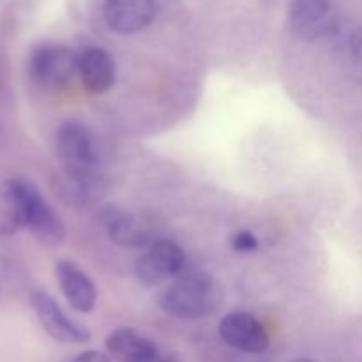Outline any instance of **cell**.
I'll list each match as a JSON object with an SVG mask.
<instances>
[{
  "label": "cell",
  "mask_w": 362,
  "mask_h": 362,
  "mask_svg": "<svg viewBox=\"0 0 362 362\" xmlns=\"http://www.w3.org/2000/svg\"><path fill=\"white\" fill-rule=\"evenodd\" d=\"M73 362H112L106 354L98 352V350H87L73 359Z\"/></svg>",
  "instance_id": "obj_16"
},
{
  "label": "cell",
  "mask_w": 362,
  "mask_h": 362,
  "mask_svg": "<svg viewBox=\"0 0 362 362\" xmlns=\"http://www.w3.org/2000/svg\"><path fill=\"white\" fill-rule=\"evenodd\" d=\"M57 156L78 197H90L101 182V152L90 131L66 122L57 133Z\"/></svg>",
  "instance_id": "obj_1"
},
{
  "label": "cell",
  "mask_w": 362,
  "mask_h": 362,
  "mask_svg": "<svg viewBox=\"0 0 362 362\" xmlns=\"http://www.w3.org/2000/svg\"><path fill=\"white\" fill-rule=\"evenodd\" d=\"M78 76L90 94L108 92L115 83V60L112 53L99 46H85L78 52Z\"/></svg>",
  "instance_id": "obj_10"
},
{
  "label": "cell",
  "mask_w": 362,
  "mask_h": 362,
  "mask_svg": "<svg viewBox=\"0 0 362 362\" xmlns=\"http://www.w3.org/2000/svg\"><path fill=\"white\" fill-rule=\"evenodd\" d=\"M110 356L119 362H154L159 350L151 338L131 327L113 331L105 341Z\"/></svg>",
  "instance_id": "obj_13"
},
{
  "label": "cell",
  "mask_w": 362,
  "mask_h": 362,
  "mask_svg": "<svg viewBox=\"0 0 362 362\" xmlns=\"http://www.w3.org/2000/svg\"><path fill=\"white\" fill-rule=\"evenodd\" d=\"M232 247L237 253H255L258 250V239L255 233L247 232V230H243V232H237L235 235L232 237Z\"/></svg>",
  "instance_id": "obj_15"
},
{
  "label": "cell",
  "mask_w": 362,
  "mask_h": 362,
  "mask_svg": "<svg viewBox=\"0 0 362 362\" xmlns=\"http://www.w3.org/2000/svg\"><path fill=\"white\" fill-rule=\"evenodd\" d=\"M28 73L45 88L66 87L78 74V53L62 45H42L32 52Z\"/></svg>",
  "instance_id": "obj_4"
},
{
  "label": "cell",
  "mask_w": 362,
  "mask_h": 362,
  "mask_svg": "<svg viewBox=\"0 0 362 362\" xmlns=\"http://www.w3.org/2000/svg\"><path fill=\"white\" fill-rule=\"evenodd\" d=\"M13 184L18 189L21 205H23L25 226L41 243L48 244V246H57L62 243L64 235H66L62 219L57 214L55 209L45 200V197L39 193L37 187L23 179H13Z\"/></svg>",
  "instance_id": "obj_3"
},
{
  "label": "cell",
  "mask_w": 362,
  "mask_h": 362,
  "mask_svg": "<svg viewBox=\"0 0 362 362\" xmlns=\"http://www.w3.org/2000/svg\"><path fill=\"white\" fill-rule=\"evenodd\" d=\"M223 288L207 272H191L163 290L159 306L170 317L198 320L214 315L223 304Z\"/></svg>",
  "instance_id": "obj_2"
},
{
  "label": "cell",
  "mask_w": 362,
  "mask_h": 362,
  "mask_svg": "<svg viewBox=\"0 0 362 362\" xmlns=\"http://www.w3.org/2000/svg\"><path fill=\"white\" fill-rule=\"evenodd\" d=\"M23 205L13 180L0 184V237H7L23 228Z\"/></svg>",
  "instance_id": "obj_14"
},
{
  "label": "cell",
  "mask_w": 362,
  "mask_h": 362,
  "mask_svg": "<svg viewBox=\"0 0 362 362\" xmlns=\"http://www.w3.org/2000/svg\"><path fill=\"white\" fill-rule=\"evenodd\" d=\"M101 223L110 239L122 247H145L152 243L148 226L119 207H106L101 212Z\"/></svg>",
  "instance_id": "obj_12"
},
{
  "label": "cell",
  "mask_w": 362,
  "mask_h": 362,
  "mask_svg": "<svg viewBox=\"0 0 362 362\" xmlns=\"http://www.w3.org/2000/svg\"><path fill=\"white\" fill-rule=\"evenodd\" d=\"M290 362H317V361L308 359V357H300V359H293V361H290Z\"/></svg>",
  "instance_id": "obj_17"
},
{
  "label": "cell",
  "mask_w": 362,
  "mask_h": 362,
  "mask_svg": "<svg viewBox=\"0 0 362 362\" xmlns=\"http://www.w3.org/2000/svg\"><path fill=\"white\" fill-rule=\"evenodd\" d=\"M55 274L69 306L80 313H90L98 303V290L87 272L81 271L74 262L60 260L55 267Z\"/></svg>",
  "instance_id": "obj_11"
},
{
  "label": "cell",
  "mask_w": 362,
  "mask_h": 362,
  "mask_svg": "<svg viewBox=\"0 0 362 362\" xmlns=\"http://www.w3.org/2000/svg\"><path fill=\"white\" fill-rule=\"evenodd\" d=\"M219 336L232 349L244 354H264L271 345L265 325L257 317L235 311L219 322Z\"/></svg>",
  "instance_id": "obj_7"
},
{
  "label": "cell",
  "mask_w": 362,
  "mask_h": 362,
  "mask_svg": "<svg viewBox=\"0 0 362 362\" xmlns=\"http://www.w3.org/2000/svg\"><path fill=\"white\" fill-rule=\"evenodd\" d=\"M154 362H173V361H170V359H161V357H159V359H156Z\"/></svg>",
  "instance_id": "obj_18"
},
{
  "label": "cell",
  "mask_w": 362,
  "mask_h": 362,
  "mask_svg": "<svg viewBox=\"0 0 362 362\" xmlns=\"http://www.w3.org/2000/svg\"><path fill=\"white\" fill-rule=\"evenodd\" d=\"M290 25L299 37H327L338 30L331 0H292L288 7Z\"/></svg>",
  "instance_id": "obj_6"
},
{
  "label": "cell",
  "mask_w": 362,
  "mask_h": 362,
  "mask_svg": "<svg viewBox=\"0 0 362 362\" xmlns=\"http://www.w3.org/2000/svg\"><path fill=\"white\" fill-rule=\"evenodd\" d=\"M184 264H186V255L179 244L168 239L152 240L145 253L136 260L134 274L140 283L154 286L179 274Z\"/></svg>",
  "instance_id": "obj_5"
},
{
  "label": "cell",
  "mask_w": 362,
  "mask_h": 362,
  "mask_svg": "<svg viewBox=\"0 0 362 362\" xmlns=\"http://www.w3.org/2000/svg\"><path fill=\"white\" fill-rule=\"evenodd\" d=\"M30 299L39 322L53 339L60 343H73V345L87 343L90 339V331L85 325L67 317L52 296L42 290H35L32 292Z\"/></svg>",
  "instance_id": "obj_8"
},
{
  "label": "cell",
  "mask_w": 362,
  "mask_h": 362,
  "mask_svg": "<svg viewBox=\"0 0 362 362\" xmlns=\"http://www.w3.org/2000/svg\"><path fill=\"white\" fill-rule=\"evenodd\" d=\"M158 14L156 0H105L103 16L106 25L120 35L138 34L154 21Z\"/></svg>",
  "instance_id": "obj_9"
}]
</instances>
